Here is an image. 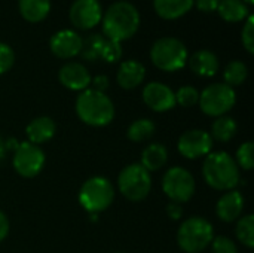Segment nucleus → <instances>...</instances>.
Returning a JSON list of instances; mask_svg holds the SVG:
<instances>
[{
	"mask_svg": "<svg viewBox=\"0 0 254 253\" xmlns=\"http://www.w3.org/2000/svg\"><path fill=\"white\" fill-rule=\"evenodd\" d=\"M217 10L226 22L234 24L246 21L250 15V6H247L243 0H222Z\"/></svg>",
	"mask_w": 254,
	"mask_h": 253,
	"instance_id": "23",
	"label": "nucleus"
},
{
	"mask_svg": "<svg viewBox=\"0 0 254 253\" xmlns=\"http://www.w3.org/2000/svg\"><path fill=\"white\" fill-rule=\"evenodd\" d=\"M241 40L243 45L246 48V51L249 54L254 52V15H249V18L246 19V24L243 27V33H241Z\"/></svg>",
	"mask_w": 254,
	"mask_h": 253,
	"instance_id": "32",
	"label": "nucleus"
},
{
	"mask_svg": "<svg viewBox=\"0 0 254 253\" xmlns=\"http://www.w3.org/2000/svg\"><path fill=\"white\" fill-rule=\"evenodd\" d=\"M213 137L204 130H189L179 139L177 149L188 160H196L207 157L213 149Z\"/></svg>",
	"mask_w": 254,
	"mask_h": 253,
	"instance_id": "11",
	"label": "nucleus"
},
{
	"mask_svg": "<svg viewBox=\"0 0 254 253\" xmlns=\"http://www.w3.org/2000/svg\"><path fill=\"white\" fill-rule=\"evenodd\" d=\"M143 101L153 112H168L176 106V94L174 91L161 82H149L143 88Z\"/></svg>",
	"mask_w": 254,
	"mask_h": 253,
	"instance_id": "14",
	"label": "nucleus"
},
{
	"mask_svg": "<svg viewBox=\"0 0 254 253\" xmlns=\"http://www.w3.org/2000/svg\"><path fill=\"white\" fill-rule=\"evenodd\" d=\"M118 253H121V252H118Z\"/></svg>",
	"mask_w": 254,
	"mask_h": 253,
	"instance_id": "40",
	"label": "nucleus"
},
{
	"mask_svg": "<svg viewBox=\"0 0 254 253\" xmlns=\"http://www.w3.org/2000/svg\"><path fill=\"white\" fill-rule=\"evenodd\" d=\"M82 43H83V39L80 37L79 33H76L74 30L65 28V30H58L55 34H52L49 40V48L55 57L63 58V60H70L80 54Z\"/></svg>",
	"mask_w": 254,
	"mask_h": 253,
	"instance_id": "13",
	"label": "nucleus"
},
{
	"mask_svg": "<svg viewBox=\"0 0 254 253\" xmlns=\"http://www.w3.org/2000/svg\"><path fill=\"white\" fill-rule=\"evenodd\" d=\"M15 63V52L13 49L7 45L0 42V75L9 72Z\"/></svg>",
	"mask_w": 254,
	"mask_h": 253,
	"instance_id": "34",
	"label": "nucleus"
},
{
	"mask_svg": "<svg viewBox=\"0 0 254 253\" xmlns=\"http://www.w3.org/2000/svg\"><path fill=\"white\" fill-rule=\"evenodd\" d=\"M222 0H193V4H196L198 10L201 12H214L217 10Z\"/></svg>",
	"mask_w": 254,
	"mask_h": 253,
	"instance_id": "35",
	"label": "nucleus"
},
{
	"mask_svg": "<svg viewBox=\"0 0 254 253\" xmlns=\"http://www.w3.org/2000/svg\"><path fill=\"white\" fill-rule=\"evenodd\" d=\"M176 94V104H180L182 107H192L199 101V92L196 88L186 85L182 86Z\"/></svg>",
	"mask_w": 254,
	"mask_h": 253,
	"instance_id": "30",
	"label": "nucleus"
},
{
	"mask_svg": "<svg viewBox=\"0 0 254 253\" xmlns=\"http://www.w3.org/2000/svg\"><path fill=\"white\" fill-rule=\"evenodd\" d=\"M189 60V67L190 70L202 78H211L219 72V58L213 51L208 49H201L196 51Z\"/></svg>",
	"mask_w": 254,
	"mask_h": 253,
	"instance_id": "18",
	"label": "nucleus"
},
{
	"mask_svg": "<svg viewBox=\"0 0 254 253\" xmlns=\"http://www.w3.org/2000/svg\"><path fill=\"white\" fill-rule=\"evenodd\" d=\"M121 57H122V45L119 42L106 39L101 46L100 58L106 63H116L121 60Z\"/></svg>",
	"mask_w": 254,
	"mask_h": 253,
	"instance_id": "31",
	"label": "nucleus"
},
{
	"mask_svg": "<svg viewBox=\"0 0 254 253\" xmlns=\"http://www.w3.org/2000/svg\"><path fill=\"white\" fill-rule=\"evenodd\" d=\"M55 131H57L55 122L49 116H39V118L33 119L25 128L28 142L33 145H37V146L49 142L55 136Z\"/></svg>",
	"mask_w": 254,
	"mask_h": 253,
	"instance_id": "19",
	"label": "nucleus"
},
{
	"mask_svg": "<svg viewBox=\"0 0 254 253\" xmlns=\"http://www.w3.org/2000/svg\"><path fill=\"white\" fill-rule=\"evenodd\" d=\"M247 76H249V69H247L246 63H243L240 60H234L225 67V72H223L225 82L223 84L234 88V86H238V85L244 84Z\"/></svg>",
	"mask_w": 254,
	"mask_h": 253,
	"instance_id": "26",
	"label": "nucleus"
},
{
	"mask_svg": "<svg viewBox=\"0 0 254 253\" xmlns=\"http://www.w3.org/2000/svg\"><path fill=\"white\" fill-rule=\"evenodd\" d=\"M254 145L253 142H246L243 143L238 151H237V157H235V163L240 169L243 170H253L254 167V157H253Z\"/></svg>",
	"mask_w": 254,
	"mask_h": 253,
	"instance_id": "29",
	"label": "nucleus"
},
{
	"mask_svg": "<svg viewBox=\"0 0 254 253\" xmlns=\"http://www.w3.org/2000/svg\"><path fill=\"white\" fill-rule=\"evenodd\" d=\"M70 21L79 30H92L101 22L103 9L98 0H74L70 6Z\"/></svg>",
	"mask_w": 254,
	"mask_h": 253,
	"instance_id": "12",
	"label": "nucleus"
},
{
	"mask_svg": "<svg viewBox=\"0 0 254 253\" xmlns=\"http://www.w3.org/2000/svg\"><path fill=\"white\" fill-rule=\"evenodd\" d=\"M115 200V189L109 179L103 176H94L88 179L79 191L80 206L95 215L107 210Z\"/></svg>",
	"mask_w": 254,
	"mask_h": 253,
	"instance_id": "6",
	"label": "nucleus"
},
{
	"mask_svg": "<svg viewBox=\"0 0 254 253\" xmlns=\"http://www.w3.org/2000/svg\"><path fill=\"white\" fill-rule=\"evenodd\" d=\"M9 219H7V216L0 210V243L7 237V234H9Z\"/></svg>",
	"mask_w": 254,
	"mask_h": 253,
	"instance_id": "38",
	"label": "nucleus"
},
{
	"mask_svg": "<svg viewBox=\"0 0 254 253\" xmlns=\"http://www.w3.org/2000/svg\"><path fill=\"white\" fill-rule=\"evenodd\" d=\"M167 215L170 216V219L173 221H179L183 216V207L177 203H170L167 207Z\"/></svg>",
	"mask_w": 254,
	"mask_h": 253,
	"instance_id": "36",
	"label": "nucleus"
},
{
	"mask_svg": "<svg viewBox=\"0 0 254 253\" xmlns=\"http://www.w3.org/2000/svg\"><path fill=\"white\" fill-rule=\"evenodd\" d=\"M104 40L106 37L103 34H98V33L89 34L82 43V51H80L82 58L86 61H97L100 58V52H101V46Z\"/></svg>",
	"mask_w": 254,
	"mask_h": 253,
	"instance_id": "27",
	"label": "nucleus"
},
{
	"mask_svg": "<svg viewBox=\"0 0 254 253\" xmlns=\"http://www.w3.org/2000/svg\"><path fill=\"white\" fill-rule=\"evenodd\" d=\"M144 78H146V67L137 60L124 61L119 66L118 75H116V81H118L119 86L124 89L137 88L138 85H141Z\"/></svg>",
	"mask_w": 254,
	"mask_h": 253,
	"instance_id": "17",
	"label": "nucleus"
},
{
	"mask_svg": "<svg viewBox=\"0 0 254 253\" xmlns=\"http://www.w3.org/2000/svg\"><path fill=\"white\" fill-rule=\"evenodd\" d=\"M198 103L205 115L220 118L234 109L237 103V94L234 88L226 84H211L199 94Z\"/></svg>",
	"mask_w": 254,
	"mask_h": 253,
	"instance_id": "8",
	"label": "nucleus"
},
{
	"mask_svg": "<svg viewBox=\"0 0 254 253\" xmlns=\"http://www.w3.org/2000/svg\"><path fill=\"white\" fill-rule=\"evenodd\" d=\"M155 124L153 121L150 119H146V118H141V119H137L134 121L129 127H128V131H127V136L131 142H146L149 140L153 134H155Z\"/></svg>",
	"mask_w": 254,
	"mask_h": 253,
	"instance_id": "25",
	"label": "nucleus"
},
{
	"mask_svg": "<svg viewBox=\"0 0 254 253\" xmlns=\"http://www.w3.org/2000/svg\"><path fill=\"white\" fill-rule=\"evenodd\" d=\"M168 160V151L162 143H152L141 152V166L150 173L158 171L165 166Z\"/></svg>",
	"mask_w": 254,
	"mask_h": 253,
	"instance_id": "22",
	"label": "nucleus"
},
{
	"mask_svg": "<svg viewBox=\"0 0 254 253\" xmlns=\"http://www.w3.org/2000/svg\"><path fill=\"white\" fill-rule=\"evenodd\" d=\"M45 152L40 146L30 142H22L15 148L12 166L15 171L22 177H36L45 166Z\"/></svg>",
	"mask_w": 254,
	"mask_h": 253,
	"instance_id": "10",
	"label": "nucleus"
},
{
	"mask_svg": "<svg viewBox=\"0 0 254 253\" xmlns=\"http://www.w3.org/2000/svg\"><path fill=\"white\" fill-rule=\"evenodd\" d=\"M186 45L177 37H161L150 48V60L162 72H177L188 63Z\"/></svg>",
	"mask_w": 254,
	"mask_h": 253,
	"instance_id": "5",
	"label": "nucleus"
},
{
	"mask_svg": "<svg viewBox=\"0 0 254 253\" xmlns=\"http://www.w3.org/2000/svg\"><path fill=\"white\" fill-rule=\"evenodd\" d=\"M237 131H238V125H237L235 119L231 118V116H226V115L217 118L211 125V137H213V140H217V142H222V143H226L231 139H234Z\"/></svg>",
	"mask_w": 254,
	"mask_h": 253,
	"instance_id": "24",
	"label": "nucleus"
},
{
	"mask_svg": "<svg viewBox=\"0 0 254 253\" xmlns=\"http://www.w3.org/2000/svg\"><path fill=\"white\" fill-rule=\"evenodd\" d=\"M79 119L91 127H106L115 118V104L106 92L88 88L76 98Z\"/></svg>",
	"mask_w": 254,
	"mask_h": 253,
	"instance_id": "3",
	"label": "nucleus"
},
{
	"mask_svg": "<svg viewBox=\"0 0 254 253\" xmlns=\"http://www.w3.org/2000/svg\"><path fill=\"white\" fill-rule=\"evenodd\" d=\"M91 82H92V85H94V89H97V91L104 92V91L109 88V78L104 76V75L95 76L94 79H91Z\"/></svg>",
	"mask_w": 254,
	"mask_h": 253,
	"instance_id": "37",
	"label": "nucleus"
},
{
	"mask_svg": "<svg viewBox=\"0 0 254 253\" xmlns=\"http://www.w3.org/2000/svg\"><path fill=\"white\" fill-rule=\"evenodd\" d=\"M21 16L28 22H40L51 12V0H18Z\"/></svg>",
	"mask_w": 254,
	"mask_h": 253,
	"instance_id": "21",
	"label": "nucleus"
},
{
	"mask_svg": "<svg viewBox=\"0 0 254 253\" xmlns=\"http://www.w3.org/2000/svg\"><path fill=\"white\" fill-rule=\"evenodd\" d=\"M237 239L249 249L254 248V216L246 215L238 219L237 228H235Z\"/></svg>",
	"mask_w": 254,
	"mask_h": 253,
	"instance_id": "28",
	"label": "nucleus"
},
{
	"mask_svg": "<svg viewBox=\"0 0 254 253\" xmlns=\"http://www.w3.org/2000/svg\"><path fill=\"white\" fill-rule=\"evenodd\" d=\"M162 191L171 203H188L195 194V179L183 167H171L162 177Z\"/></svg>",
	"mask_w": 254,
	"mask_h": 253,
	"instance_id": "9",
	"label": "nucleus"
},
{
	"mask_svg": "<svg viewBox=\"0 0 254 253\" xmlns=\"http://www.w3.org/2000/svg\"><path fill=\"white\" fill-rule=\"evenodd\" d=\"M202 177L213 189L232 191L240 183V167L228 152H210L202 164Z\"/></svg>",
	"mask_w": 254,
	"mask_h": 253,
	"instance_id": "2",
	"label": "nucleus"
},
{
	"mask_svg": "<svg viewBox=\"0 0 254 253\" xmlns=\"http://www.w3.org/2000/svg\"><path fill=\"white\" fill-rule=\"evenodd\" d=\"M247 6H253L254 4V0H243Z\"/></svg>",
	"mask_w": 254,
	"mask_h": 253,
	"instance_id": "39",
	"label": "nucleus"
},
{
	"mask_svg": "<svg viewBox=\"0 0 254 253\" xmlns=\"http://www.w3.org/2000/svg\"><path fill=\"white\" fill-rule=\"evenodd\" d=\"M103 36L109 40L124 42L131 39L140 27V12L125 0L115 1L109 6L101 18Z\"/></svg>",
	"mask_w": 254,
	"mask_h": 253,
	"instance_id": "1",
	"label": "nucleus"
},
{
	"mask_svg": "<svg viewBox=\"0 0 254 253\" xmlns=\"http://www.w3.org/2000/svg\"><path fill=\"white\" fill-rule=\"evenodd\" d=\"M118 188L127 200L143 201L152 189L150 173L141 164H129L119 173Z\"/></svg>",
	"mask_w": 254,
	"mask_h": 253,
	"instance_id": "7",
	"label": "nucleus"
},
{
	"mask_svg": "<svg viewBox=\"0 0 254 253\" xmlns=\"http://www.w3.org/2000/svg\"><path fill=\"white\" fill-rule=\"evenodd\" d=\"M213 239V225L201 216H192L185 219L177 231V243L180 249L186 253L204 252L211 245Z\"/></svg>",
	"mask_w": 254,
	"mask_h": 253,
	"instance_id": "4",
	"label": "nucleus"
},
{
	"mask_svg": "<svg viewBox=\"0 0 254 253\" xmlns=\"http://www.w3.org/2000/svg\"><path fill=\"white\" fill-rule=\"evenodd\" d=\"M244 203H246V200H244V197H243V194L240 191H235V189L228 191L217 201L216 213H217L220 221L231 224V222L240 219V216L243 215Z\"/></svg>",
	"mask_w": 254,
	"mask_h": 253,
	"instance_id": "16",
	"label": "nucleus"
},
{
	"mask_svg": "<svg viewBox=\"0 0 254 253\" xmlns=\"http://www.w3.org/2000/svg\"><path fill=\"white\" fill-rule=\"evenodd\" d=\"M58 79L61 85H64L70 91H85L91 85V75L88 69L76 61H70L64 64L58 72Z\"/></svg>",
	"mask_w": 254,
	"mask_h": 253,
	"instance_id": "15",
	"label": "nucleus"
},
{
	"mask_svg": "<svg viewBox=\"0 0 254 253\" xmlns=\"http://www.w3.org/2000/svg\"><path fill=\"white\" fill-rule=\"evenodd\" d=\"M155 12L162 19H179L193 7V0H153Z\"/></svg>",
	"mask_w": 254,
	"mask_h": 253,
	"instance_id": "20",
	"label": "nucleus"
},
{
	"mask_svg": "<svg viewBox=\"0 0 254 253\" xmlns=\"http://www.w3.org/2000/svg\"><path fill=\"white\" fill-rule=\"evenodd\" d=\"M211 253H238V249L229 237L219 236L211 242Z\"/></svg>",
	"mask_w": 254,
	"mask_h": 253,
	"instance_id": "33",
	"label": "nucleus"
}]
</instances>
